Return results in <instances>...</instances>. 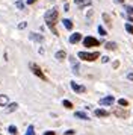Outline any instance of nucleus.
<instances>
[{
    "instance_id": "nucleus-27",
    "label": "nucleus",
    "mask_w": 133,
    "mask_h": 135,
    "mask_svg": "<svg viewBox=\"0 0 133 135\" xmlns=\"http://www.w3.org/2000/svg\"><path fill=\"white\" fill-rule=\"evenodd\" d=\"M126 11H127V14H133V8L132 6H126Z\"/></svg>"
},
{
    "instance_id": "nucleus-18",
    "label": "nucleus",
    "mask_w": 133,
    "mask_h": 135,
    "mask_svg": "<svg viewBox=\"0 0 133 135\" xmlns=\"http://www.w3.org/2000/svg\"><path fill=\"white\" fill-rule=\"evenodd\" d=\"M8 132H9V134L11 135H17V132H18V129H17V126H9V128H8Z\"/></svg>"
},
{
    "instance_id": "nucleus-31",
    "label": "nucleus",
    "mask_w": 133,
    "mask_h": 135,
    "mask_svg": "<svg viewBox=\"0 0 133 135\" xmlns=\"http://www.w3.org/2000/svg\"><path fill=\"white\" fill-rule=\"evenodd\" d=\"M127 78H129L130 80H133V73H129V74H127Z\"/></svg>"
},
{
    "instance_id": "nucleus-25",
    "label": "nucleus",
    "mask_w": 133,
    "mask_h": 135,
    "mask_svg": "<svg viewBox=\"0 0 133 135\" xmlns=\"http://www.w3.org/2000/svg\"><path fill=\"white\" fill-rule=\"evenodd\" d=\"M26 26H27V23H26V21H21V23L18 25V29H24Z\"/></svg>"
},
{
    "instance_id": "nucleus-7",
    "label": "nucleus",
    "mask_w": 133,
    "mask_h": 135,
    "mask_svg": "<svg viewBox=\"0 0 133 135\" xmlns=\"http://www.w3.org/2000/svg\"><path fill=\"white\" fill-rule=\"evenodd\" d=\"M70 62H71V67H73V73L79 74V62L76 61V58L70 56Z\"/></svg>"
},
{
    "instance_id": "nucleus-6",
    "label": "nucleus",
    "mask_w": 133,
    "mask_h": 135,
    "mask_svg": "<svg viewBox=\"0 0 133 135\" xmlns=\"http://www.w3.org/2000/svg\"><path fill=\"white\" fill-rule=\"evenodd\" d=\"M70 84H71V88H73V91L79 93V94H82V93H85V91H86V88H85L83 85H79V84H76L74 80H73V82H70Z\"/></svg>"
},
{
    "instance_id": "nucleus-30",
    "label": "nucleus",
    "mask_w": 133,
    "mask_h": 135,
    "mask_svg": "<svg viewBox=\"0 0 133 135\" xmlns=\"http://www.w3.org/2000/svg\"><path fill=\"white\" fill-rule=\"evenodd\" d=\"M44 135H56V134H54L53 131H47V132H45Z\"/></svg>"
},
{
    "instance_id": "nucleus-10",
    "label": "nucleus",
    "mask_w": 133,
    "mask_h": 135,
    "mask_svg": "<svg viewBox=\"0 0 133 135\" xmlns=\"http://www.w3.org/2000/svg\"><path fill=\"white\" fill-rule=\"evenodd\" d=\"M56 59H58V61H62V59H65L66 58V52L65 50H59V52H56Z\"/></svg>"
},
{
    "instance_id": "nucleus-2",
    "label": "nucleus",
    "mask_w": 133,
    "mask_h": 135,
    "mask_svg": "<svg viewBox=\"0 0 133 135\" xmlns=\"http://www.w3.org/2000/svg\"><path fill=\"white\" fill-rule=\"evenodd\" d=\"M77 56L80 58V59H83V61L92 62V61H95L97 58L100 56V53H98V52H92V53H88V52H79Z\"/></svg>"
},
{
    "instance_id": "nucleus-21",
    "label": "nucleus",
    "mask_w": 133,
    "mask_h": 135,
    "mask_svg": "<svg viewBox=\"0 0 133 135\" xmlns=\"http://www.w3.org/2000/svg\"><path fill=\"white\" fill-rule=\"evenodd\" d=\"M62 103H64V106H65V108H68V109H71V108H73V103L70 102V100H64Z\"/></svg>"
},
{
    "instance_id": "nucleus-32",
    "label": "nucleus",
    "mask_w": 133,
    "mask_h": 135,
    "mask_svg": "<svg viewBox=\"0 0 133 135\" xmlns=\"http://www.w3.org/2000/svg\"><path fill=\"white\" fill-rule=\"evenodd\" d=\"M36 0H27V5H32V3H35Z\"/></svg>"
},
{
    "instance_id": "nucleus-13",
    "label": "nucleus",
    "mask_w": 133,
    "mask_h": 135,
    "mask_svg": "<svg viewBox=\"0 0 133 135\" xmlns=\"http://www.w3.org/2000/svg\"><path fill=\"white\" fill-rule=\"evenodd\" d=\"M74 115L77 117V118H82V120H89V115H88V114H85V112H82V111H77Z\"/></svg>"
},
{
    "instance_id": "nucleus-3",
    "label": "nucleus",
    "mask_w": 133,
    "mask_h": 135,
    "mask_svg": "<svg viewBox=\"0 0 133 135\" xmlns=\"http://www.w3.org/2000/svg\"><path fill=\"white\" fill-rule=\"evenodd\" d=\"M29 67H30V70L33 71V74H35V76H38V78H39V79H42V80H47V78H45V74L42 73V70H41L39 67H38L36 64H33V62H30V64H29Z\"/></svg>"
},
{
    "instance_id": "nucleus-23",
    "label": "nucleus",
    "mask_w": 133,
    "mask_h": 135,
    "mask_svg": "<svg viewBox=\"0 0 133 135\" xmlns=\"http://www.w3.org/2000/svg\"><path fill=\"white\" fill-rule=\"evenodd\" d=\"M126 31L129 32V33H132V35H133V26L132 25H126Z\"/></svg>"
},
{
    "instance_id": "nucleus-16",
    "label": "nucleus",
    "mask_w": 133,
    "mask_h": 135,
    "mask_svg": "<svg viewBox=\"0 0 133 135\" xmlns=\"http://www.w3.org/2000/svg\"><path fill=\"white\" fill-rule=\"evenodd\" d=\"M18 108V103H9V106H8V109H6V112H14V111Z\"/></svg>"
},
{
    "instance_id": "nucleus-28",
    "label": "nucleus",
    "mask_w": 133,
    "mask_h": 135,
    "mask_svg": "<svg viewBox=\"0 0 133 135\" xmlns=\"http://www.w3.org/2000/svg\"><path fill=\"white\" fill-rule=\"evenodd\" d=\"M17 8H18V9H23V8H24V5L21 3V2H17Z\"/></svg>"
},
{
    "instance_id": "nucleus-29",
    "label": "nucleus",
    "mask_w": 133,
    "mask_h": 135,
    "mask_svg": "<svg viewBox=\"0 0 133 135\" xmlns=\"http://www.w3.org/2000/svg\"><path fill=\"white\" fill-rule=\"evenodd\" d=\"M101 62H104V64H106V62H109V58H108V56H103V58H101Z\"/></svg>"
},
{
    "instance_id": "nucleus-33",
    "label": "nucleus",
    "mask_w": 133,
    "mask_h": 135,
    "mask_svg": "<svg viewBox=\"0 0 133 135\" xmlns=\"http://www.w3.org/2000/svg\"><path fill=\"white\" fill-rule=\"evenodd\" d=\"M116 2H118V3H122V2H124V0H116Z\"/></svg>"
},
{
    "instance_id": "nucleus-24",
    "label": "nucleus",
    "mask_w": 133,
    "mask_h": 135,
    "mask_svg": "<svg viewBox=\"0 0 133 135\" xmlns=\"http://www.w3.org/2000/svg\"><path fill=\"white\" fill-rule=\"evenodd\" d=\"M98 33H100V35H103V37H104V35H106V31H104V29H103L101 26H98Z\"/></svg>"
},
{
    "instance_id": "nucleus-19",
    "label": "nucleus",
    "mask_w": 133,
    "mask_h": 135,
    "mask_svg": "<svg viewBox=\"0 0 133 135\" xmlns=\"http://www.w3.org/2000/svg\"><path fill=\"white\" fill-rule=\"evenodd\" d=\"M106 49L108 50H115L116 49V43H106Z\"/></svg>"
},
{
    "instance_id": "nucleus-20",
    "label": "nucleus",
    "mask_w": 133,
    "mask_h": 135,
    "mask_svg": "<svg viewBox=\"0 0 133 135\" xmlns=\"http://www.w3.org/2000/svg\"><path fill=\"white\" fill-rule=\"evenodd\" d=\"M24 135H35V129H33V126H29Z\"/></svg>"
},
{
    "instance_id": "nucleus-15",
    "label": "nucleus",
    "mask_w": 133,
    "mask_h": 135,
    "mask_svg": "<svg viewBox=\"0 0 133 135\" xmlns=\"http://www.w3.org/2000/svg\"><path fill=\"white\" fill-rule=\"evenodd\" d=\"M62 23H64V26H65V29H68V31H71V29H73V21H71V20L65 18Z\"/></svg>"
},
{
    "instance_id": "nucleus-12",
    "label": "nucleus",
    "mask_w": 133,
    "mask_h": 135,
    "mask_svg": "<svg viewBox=\"0 0 133 135\" xmlns=\"http://www.w3.org/2000/svg\"><path fill=\"white\" fill-rule=\"evenodd\" d=\"M8 103H9V99H8V96H5V94H0V106H6Z\"/></svg>"
},
{
    "instance_id": "nucleus-1",
    "label": "nucleus",
    "mask_w": 133,
    "mask_h": 135,
    "mask_svg": "<svg viewBox=\"0 0 133 135\" xmlns=\"http://www.w3.org/2000/svg\"><path fill=\"white\" fill-rule=\"evenodd\" d=\"M44 20H45V23H47V26L53 31L54 35H58V31L54 29V25H56V20H58V9L56 8H53V9H50V11H47L45 12V15H44Z\"/></svg>"
},
{
    "instance_id": "nucleus-9",
    "label": "nucleus",
    "mask_w": 133,
    "mask_h": 135,
    "mask_svg": "<svg viewBox=\"0 0 133 135\" xmlns=\"http://www.w3.org/2000/svg\"><path fill=\"white\" fill-rule=\"evenodd\" d=\"M80 40H82V33L76 32V33H73L71 37H70V43H71V44H76V43H79Z\"/></svg>"
},
{
    "instance_id": "nucleus-8",
    "label": "nucleus",
    "mask_w": 133,
    "mask_h": 135,
    "mask_svg": "<svg viewBox=\"0 0 133 135\" xmlns=\"http://www.w3.org/2000/svg\"><path fill=\"white\" fill-rule=\"evenodd\" d=\"M74 3L77 5L79 8H85V6H91V0H74Z\"/></svg>"
},
{
    "instance_id": "nucleus-11",
    "label": "nucleus",
    "mask_w": 133,
    "mask_h": 135,
    "mask_svg": "<svg viewBox=\"0 0 133 135\" xmlns=\"http://www.w3.org/2000/svg\"><path fill=\"white\" fill-rule=\"evenodd\" d=\"M115 115L121 117V118H126V117L129 115V112H127V111H122V109H115Z\"/></svg>"
},
{
    "instance_id": "nucleus-26",
    "label": "nucleus",
    "mask_w": 133,
    "mask_h": 135,
    "mask_svg": "<svg viewBox=\"0 0 133 135\" xmlns=\"http://www.w3.org/2000/svg\"><path fill=\"white\" fill-rule=\"evenodd\" d=\"M64 134H65V135H74L76 132H74L73 129H68V131H66V132H64Z\"/></svg>"
},
{
    "instance_id": "nucleus-4",
    "label": "nucleus",
    "mask_w": 133,
    "mask_h": 135,
    "mask_svg": "<svg viewBox=\"0 0 133 135\" xmlns=\"http://www.w3.org/2000/svg\"><path fill=\"white\" fill-rule=\"evenodd\" d=\"M83 46L85 47H97V46H100V41L95 40L94 37H86L83 40Z\"/></svg>"
},
{
    "instance_id": "nucleus-5",
    "label": "nucleus",
    "mask_w": 133,
    "mask_h": 135,
    "mask_svg": "<svg viewBox=\"0 0 133 135\" xmlns=\"http://www.w3.org/2000/svg\"><path fill=\"white\" fill-rule=\"evenodd\" d=\"M114 102H115L114 96H108V97H103V99H100V102H98V103L101 105V106H109V105H112Z\"/></svg>"
},
{
    "instance_id": "nucleus-14",
    "label": "nucleus",
    "mask_w": 133,
    "mask_h": 135,
    "mask_svg": "<svg viewBox=\"0 0 133 135\" xmlns=\"http://www.w3.org/2000/svg\"><path fill=\"white\" fill-rule=\"evenodd\" d=\"M97 117H108L109 115V112L108 111H104V109H95V112H94Z\"/></svg>"
},
{
    "instance_id": "nucleus-17",
    "label": "nucleus",
    "mask_w": 133,
    "mask_h": 135,
    "mask_svg": "<svg viewBox=\"0 0 133 135\" xmlns=\"http://www.w3.org/2000/svg\"><path fill=\"white\" fill-rule=\"evenodd\" d=\"M30 40H33V41H42L44 38L41 35H38V33H30Z\"/></svg>"
},
{
    "instance_id": "nucleus-22",
    "label": "nucleus",
    "mask_w": 133,
    "mask_h": 135,
    "mask_svg": "<svg viewBox=\"0 0 133 135\" xmlns=\"http://www.w3.org/2000/svg\"><path fill=\"white\" fill-rule=\"evenodd\" d=\"M118 103H120L121 106H129V102H127L126 99H120V100H118Z\"/></svg>"
}]
</instances>
